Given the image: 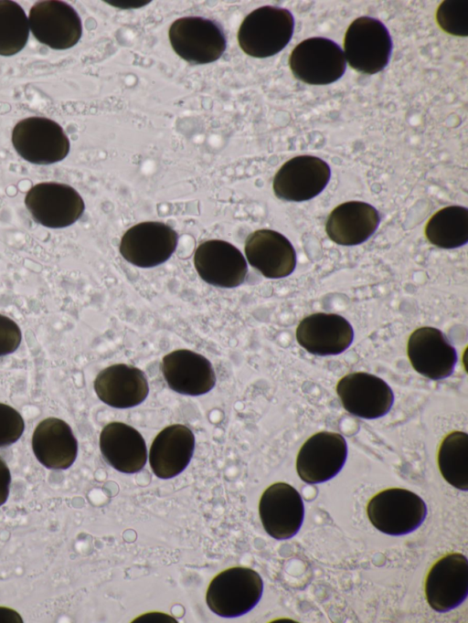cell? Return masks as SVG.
I'll list each match as a JSON object with an SVG mask.
<instances>
[{"instance_id": "obj_1", "label": "cell", "mask_w": 468, "mask_h": 623, "mask_svg": "<svg viewBox=\"0 0 468 623\" xmlns=\"http://www.w3.org/2000/svg\"><path fill=\"white\" fill-rule=\"evenodd\" d=\"M293 29L294 18L288 9L264 5L245 16L238 31V41L247 55L268 58L288 45Z\"/></svg>"}, {"instance_id": "obj_2", "label": "cell", "mask_w": 468, "mask_h": 623, "mask_svg": "<svg viewBox=\"0 0 468 623\" xmlns=\"http://www.w3.org/2000/svg\"><path fill=\"white\" fill-rule=\"evenodd\" d=\"M263 591L261 575L253 569L236 566L217 575L210 582L206 601L219 617L233 618L250 611Z\"/></svg>"}, {"instance_id": "obj_3", "label": "cell", "mask_w": 468, "mask_h": 623, "mask_svg": "<svg viewBox=\"0 0 468 623\" xmlns=\"http://www.w3.org/2000/svg\"><path fill=\"white\" fill-rule=\"evenodd\" d=\"M392 39L386 26L370 16L356 18L344 37V55L355 70L372 75L383 70L392 53Z\"/></svg>"}, {"instance_id": "obj_4", "label": "cell", "mask_w": 468, "mask_h": 623, "mask_svg": "<svg viewBox=\"0 0 468 623\" xmlns=\"http://www.w3.org/2000/svg\"><path fill=\"white\" fill-rule=\"evenodd\" d=\"M367 513L378 531L398 536L408 534L421 525L427 515V506L416 493L390 488L371 498Z\"/></svg>"}, {"instance_id": "obj_5", "label": "cell", "mask_w": 468, "mask_h": 623, "mask_svg": "<svg viewBox=\"0 0 468 623\" xmlns=\"http://www.w3.org/2000/svg\"><path fill=\"white\" fill-rule=\"evenodd\" d=\"M16 153L35 164H50L63 160L69 152V140L62 127L46 117L19 121L12 132Z\"/></svg>"}, {"instance_id": "obj_6", "label": "cell", "mask_w": 468, "mask_h": 623, "mask_svg": "<svg viewBox=\"0 0 468 623\" xmlns=\"http://www.w3.org/2000/svg\"><path fill=\"white\" fill-rule=\"evenodd\" d=\"M293 76L310 85H328L338 80L346 71L344 51L333 40L309 37L295 46L289 57Z\"/></svg>"}, {"instance_id": "obj_7", "label": "cell", "mask_w": 468, "mask_h": 623, "mask_svg": "<svg viewBox=\"0 0 468 623\" xmlns=\"http://www.w3.org/2000/svg\"><path fill=\"white\" fill-rule=\"evenodd\" d=\"M168 37L174 51L192 64L214 62L226 48L221 27L201 16H184L175 20L169 27Z\"/></svg>"}, {"instance_id": "obj_8", "label": "cell", "mask_w": 468, "mask_h": 623, "mask_svg": "<svg viewBox=\"0 0 468 623\" xmlns=\"http://www.w3.org/2000/svg\"><path fill=\"white\" fill-rule=\"evenodd\" d=\"M25 205L37 223L49 228L72 225L85 208L82 197L72 186L57 182L32 186L26 195Z\"/></svg>"}, {"instance_id": "obj_9", "label": "cell", "mask_w": 468, "mask_h": 623, "mask_svg": "<svg viewBox=\"0 0 468 623\" xmlns=\"http://www.w3.org/2000/svg\"><path fill=\"white\" fill-rule=\"evenodd\" d=\"M177 233L158 221L138 223L126 230L120 242V253L131 264L153 268L165 262L177 246Z\"/></svg>"}, {"instance_id": "obj_10", "label": "cell", "mask_w": 468, "mask_h": 623, "mask_svg": "<svg viewBox=\"0 0 468 623\" xmlns=\"http://www.w3.org/2000/svg\"><path fill=\"white\" fill-rule=\"evenodd\" d=\"M28 22L33 36L53 49L75 46L82 33L79 14L63 1L37 2L29 11Z\"/></svg>"}, {"instance_id": "obj_11", "label": "cell", "mask_w": 468, "mask_h": 623, "mask_svg": "<svg viewBox=\"0 0 468 623\" xmlns=\"http://www.w3.org/2000/svg\"><path fill=\"white\" fill-rule=\"evenodd\" d=\"M331 170L313 155H298L285 162L274 175L275 195L284 201L303 202L318 195L327 185Z\"/></svg>"}, {"instance_id": "obj_12", "label": "cell", "mask_w": 468, "mask_h": 623, "mask_svg": "<svg viewBox=\"0 0 468 623\" xmlns=\"http://www.w3.org/2000/svg\"><path fill=\"white\" fill-rule=\"evenodd\" d=\"M347 457L345 438L335 432L322 431L311 436L296 459L298 476L306 483L327 481L342 470Z\"/></svg>"}, {"instance_id": "obj_13", "label": "cell", "mask_w": 468, "mask_h": 623, "mask_svg": "<svg viewBox=\"0 0 468 623\" xmlns=\"http://www.w3.org/2000/svg\"><path fill=\"white\" fill-rule=\"evenodd\" d=\"M336 393L348 413L366 419L385 416L394 402L390 386L380 377L365 372L343 376L336 385Z\"/></svg>"}, {"instance_id": "obj_14", "label": "cell", "mask_w": 468, "mask_h": 623, "mask_svg": "<svg viewBox=\"0 0 468 623\" xmlns=\"http://www.w3.org/2000/svg\"><path fill=\"white\" fill-rule=\"evenodd\" d=\"M259 513L266 533L274 539L294 536L304 517V505L298 491L285 482H276L262 493Z\"/></svg>"}, {"instance_id": "obj_15", "label": "cell", "mask_w": 468, "mask_h": 623, "mask_svg": "<svg viewBox=\"0 0 468 623\" xmlns=\"http://www.w3.org/2000/svg\"><path fill=\"white\" fill-rule=\"evenodd\" d=\"M468 594V561L459 553L440 558L430 569L425 581V595L430 607L448 612L460 606Z\"/></svg>"}, {"instance_id": "obj_16", "label": "cell", "mask_w": 468, "mask_h": 623, "mask_svg": "<svg viewBox=\"0 0 468 623\" xmlns=\"http://www.w3.org/2000/svg\"><path fill=\"white\" fill-rule=\"evenodd\" d=\"M195 269L207 283L219 288H235L246 279L248 267L242 253L221 239L198 245L194 255Z\"/></svg>"}, {"instance_id": "obj_17", "label": "cell", "mask_w": 468, "mask_h": 623, "mask_svg": "<svg viewBox=\"0 0 468 623\" xmlns=\"http://www.w3.org/2000/svg\"><path fill=\"white\" fill-rule=\"evenodd\" d=\"M409 360L416 372L431 380L450 376L457 362L455 348L437 328L424 326L412 332L407 343Z\"/></svg>"}, {"instance_id": "obj_18", "label": "cell", "mask_w": 468, "mask_h": 623, "mask_svg": "<svg viewBox=\"0 0 468 623\" xmlns=\"http://www.w3.org/2000/svg\"><path fill=\"white\" fill-rule=\"evenodd\" d=\"M354 331L349 322L335 313L316 312L304 317L296 329L298 343L308 353L335 355L346 351L353 342Z\"/></svg>"}, {"instance_id": "obj_19", "label": "cell", "mask_w": 468, "mask_h": 623, "mask_svg": "<svg viewBox=\"0 0 468 623\" xmlns=\"http://www.w3.org/2000/svg\"><path fill=\"white\" fill-rule=\"evenodd\" d=\"M161 370L168 386L178 394L200 396L209 392L216 384L210 361L191 350L178 349L165 354Z\"/></svg>"}, {"instance_id": "obj_20", "label": "cell", "mask_w": 468, "mask_h": 623, "mask_svg": "<svg viewBox=\"0 0 468 623\" xmlns=\"http://www.w3.org/2000/svg\"><path fill=\"white\" fill-rule=\"evenodd\" d=\"M244 249L250 265L266 278H284L295 269L294 248L285 236L277 231L259 229L250 233Z\"/></svg>"}, {"instance_id": "obj_21", "label": "cell", "mask_w": 468, "mask_h": 623, "mask_svg": "<svg viewBox=\"0 0 468 623\" xmlns=\"http://www.w3.org/2000/svg\"><path fill=\"white\" fill-rule=\"evenodd\" d=\"M94 390L106 405L115 408H129L144 401L149 386L147 377L141 369L126 364H116L97 375Z\"/></svg>"}, {"instance_id": "obj_22", "label": "cell", "mask_w": 468, "mask_h": 623, "mask_svg": "<svg viewBox=\"0 0 468 623\" xmlns=\"http://www.w3.org/2000/svg\"><path fill=\"white\" fill-rule=\"evenodd\" d=\"M195 449L191 429L181 424L162 429L153 440L149 463L155 476L171 479L180 474L189 464Z\"/></svg>"}, {"instance_id": "obj_23", "label": "cell", "mask_w": 468, "mask_h": 623, "mask_svg": "<svg viewBox=\"0 0 468 623\" xmlns=\"http://www.w3.org/2000/svg\"><path fill=\"white\" fill-rule=\"evenodd\" d=\"M100 449L104 460L122 473L138 472L146 463L147 449L143 436L125 423L114 421L102 428Z\"/></svg>"}, {"instance_id": "obj_24", "label": "cell", "mask_w": 468, "mask_h": 623, "mask_svg": "<svg viewBox=\"0 0 468 623\" xmlns=\"http://www.w3.org/2000/svg\"><path fill=\"white\" fill-rule=\"evenodd\" d=\"M31 443L37 459L48 469L66 470L77 458L78 441L72 429L58 417L40 421L33 432Z\"/></svg>"}, {"instance_id": "obj_25", "label": "cell", "mask_w": 468, "mask_h": 623, "mask_svg": "<svg viewBox=\"0 0 468 623\" xmlns=\"http://www.w3.org/2000/svg\"><path fill=\"white\" fill-rule=\"evenodd\" d=\"M379 221L378 210L370 204L348 201L331 211L325 231L335 243L355 246L368 239L378 228Z\"/></svg>"}, {"instance_id": "obj_26", "label": "cell", "mask_w": 468, "mask_h": 623, "mask_svg": "<svg viewBox=\"0 0 468 623\" xmlns=\"http://www.w3.org/2000/svg\"><path fill=\"white\" fill-rule=\"evenodd\" d=\"M430 243L441 248H456L468 241V209L449 206L437 211L425 226Z\"/></svg>"}, {"instance_id": "obj_27", "label": "cell", "mask_w": 468, "mask_h": 623, "mask_svg": "<svg viewBox=\"0 0 468 623\" xmlns=\"http://www.w3.org/2000/svg\"><path fill=\"white\" fill-rule=\"evenodd\" d=\"M438 465L444 480L458 490H468V434L449 433L441 441Z\"/></svg>"}, {"instance_id": "obj_28", "label": "cell", "mask_w": 468, "mask_h": 623, "mask_svg": "<svg viewBox=\"0 0 468 623\" xmlns=\"http://www.w3.org/2000/svg\"><path fill=\"white\" fill-rule=\"evenodd\" d=\"M29 22L24 9L11 0H0V56H13L24 48Z\"/></svg>"}, {"instance_id": "obj_29", "label": "cell", "mask_w": 468, "mask_h": 623, "mask_svg": "<svg viewBox=\"0 0 468 623\" xmlns=\"http://www.w3.org/2000/svg\"><path fill=\"white\" fill-rule=\"evenodd\" d=\"M440 27L450 35L466 37L468 35V5L466 1H443L436 12Z\"/></svg>"}, {"instance_id": "obj_30", "label": "cell", "mask_w": 468, "mask_h": 623, "mask_svg": "<svg viewBox=\"0 0 468 623\" xmlns=\"http://www.w3.org/2000/svg\"><path fill=\"white\" fill-rule=\"evenodd\" d=\"M25 423L14 407L0 403V448L16 442L22 436Z\"/></svg>"}, {"instance_id": "obj_31", "label": "cell", "mask_w": 468, "mask_h": 623, "mask_svg": "<svg viewBox=\"0 0 468 623\" xmlns=\"http://www.w3.org/2000/svg\"><path fill=\"white\" fill-rule=\"evenodd\" d=\"M21 340L19 326L9 317L0 314V357L14 353Z\"/></svg>"}, {"instance_id": "obj_32", "label": "cell", "mask_w": 468, "mask_h": 623, "mask_svg": "<svg viewBox=\"0 0 468 623\" xmlns=\"http://www.w3.org/2000/svg\"><path fill=\"white\" fill-rule=\"evenodd\" d=\"M11 474L5 460L0 457V506L3 505L9 495Z\"/></svg>"}, {"instance_id": "obj_33", "label": "cell", "mask_w": 468, "mask_h": 623, "mask_svg": "<svg viewBox=\"0 0 468 623\" xmlns=\"http://www.w3.org/2000/svg\"><path fill=\"white\" fill-rule=\"evenodd\" d=\"M20 616L14 610L6 607H0V621H20Z\"/></svg>"}]
</instances>
